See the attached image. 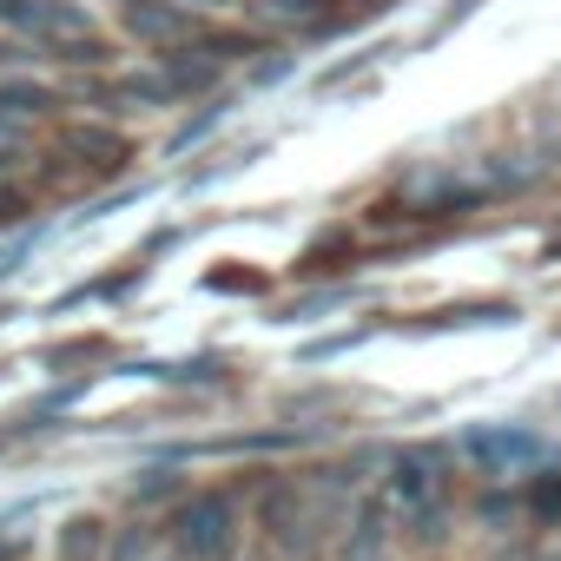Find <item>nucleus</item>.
<instances>
[{
	"label": "nucleus",
	"mask_w": 561,
	"mask_h": 561,
	"mask_svg": "<svg viewBox=\"0 0 561 561\" xmlns=\"http://www.w3.org/2000/svg\"><path fill=\"white\" fill-rule=\"evenodd\" d=\"M185 541H192L198 554H218V548L231 541V508H225V502H198V508L185 515Z\"/></svg>",
	"instance_id": "nucleus-3"
},
{
	"label": "nucleus",
	"mask_w": 561,
	"mask_h": 561,
	"mask_svg": "<svg viewBox=\"0 0 561 561\" xmlns=\"http://www.w3.org/2000/svg\"><path fill=\"white\" fill-rule=\"evenodd\" d=\"M462 449H469V462L482 476H522V469H535L548 456V443L535 430H522V423H482V430L462 436Z\"/></svg>",
	"instance_id": "nucleus-1"
},
{
	"label": "nucleus",
	"mask_w": 561,
	"mask_h": 561,
	"mask_svg": "<svg viewBox=\"0 0 561 561\" xmlns=\"http://www.w3.org/2000/svg\"><path fill=\"white\" fill-rule=\"evenodd\" d=\"M390 495H397V508H403V515L430 522V502L443 508V456L410 449V456L397 462V476H390Z\"/></svg>",
	"instance_id": "nucleus-2"
}]
</instances>
